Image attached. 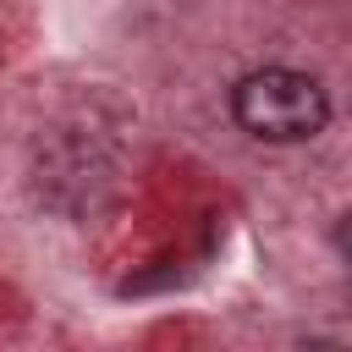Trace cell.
I'll list each match as a JSON object with an SVG mask.
<instances>
[{
    "label": "cell",
    "mask_w": 352,
    "mask_h": 352,
    "mask_svg": "<svg viewBox=\"0 0 352 352\" xmlns=\"http://www.w3.org/2000/svg\"><path fill=\"white\" fill-rule=\"evenodd\" d=\"M231 116L242 132H253L264 143H308L330 126V94L308 72L264 66L231 88Z\"/></svg>",
    "instance_id": "cell-1"
}]
</instances>
